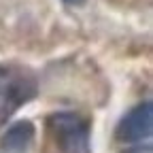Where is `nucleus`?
I'll return each instance as SVG.
<instances>
[{
	"mask_svg": "<svg viewBox=\"0 0 153 153\" xmlns=\"http://www.w3.org/2000/svg\"><path fill=\"white\" fill-rule=\"evenodd\" d=\"M38 96V79L32 68L24 64H0V128H4L13 115Z\"/></svg>",
	"mask_w": 153,
	"mask_h": 153,
	"instance_id": "f257e3e1",
	"label": "nucleus"
},
{
	"mask_svg": "<svg viewBox=\"0 0 153 153\" xmlns=\"http://www.w3.org/2000/svg\"><path fill=\"white\" fill-rule=\"evenodd\" d=\"M47 132L60 153H91V123L81 113H51L47 117Z\"/></svg>",
	"mask_w": 153,
	"mask_h": 153,
	"instance_id": "f03ea898",
	"label": "nucleus"
},
{
	"mask_svg": "<svg viewBox=\"0 0 153 153\" xmlns=\"http://www.w3.org/2000/svg\"><path fill=\"white\" fill-rule=\"evenodd\" d=\"M153 134V104L145 100L130 108L115 128V140L123 147L121 153H151Z\"/></svg>",
	"mask_w": 153,
	"mask_h": 153,
	"instance_id": "7ed1b4c3",
	"label": "nucleus"
},
{
	"mask_svg": "<svg viewBox=\"0 0 153 153\" xmlns=\"http://www.w3.org/2000/svg\"><path fill=\"white\" fill-rule=\"evenodd\" d=\"M34 134H36V128L30 119L17 121V123L7 128V132L2 134V138H0V147L4 151H11V153H22L34 140Z\"/></svg>",
	"mask_w": 153,
	"mask_h": 153,
	"instance_id": "20e7f679",
	"label": "nucleus"
}]
</instances>
